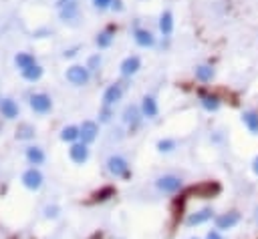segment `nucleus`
I'll list each match as a JSON object with an SVG mask.
<instances>
[{
  "instance_id": "obj_20",
  "label": "nucleus",
  "mask_w": 258,
  "mask_h": 239,
  "mask_svg": "<svg viewBox=\"0 0 258 239\" xmlns=\"http://www.w3.org/2000/svg\"><path fill=\"white\" fill-rule=\"evenodd\" d=\"M200 98H202V106H204L206 110H218V106H220V98H218L216 94L202 92Z\"/></svg>"
},
{
  "instance_id": "obj_13",
  "label": "nucleus",
  "mask_w": 258,
  "mask_h": 239,
  "mask_svg": "<svg viewBox=\"0 0 258 239\" xmlns=\"http://www.w3.org/2000/svg\"><path fill=\"white\" fill-rule=\"evenodd\" d=\"M141 112H143V116H147V118H153L155 114H157V102H155V98L153 96H143L141 98Z\"/></svg>"
},
{
  "instance_id": "obj_8",
  "label": "nucleus",
  "mask_w": 258,
  "mask_h": 239,
  "mask_svg": "<svg viewBox=\"0 0 258 239\" xmlns=\"http://www.w3.org/2000/svg\"><path fill=\"white\" fill-rule=\"evenodd\" d=\"M30 106H32V110H36V112H46V110H50L52 100H50V96H46V94H32V96H30Z\"/></svg>"
},
{
  "instance_id": "obj_16",
  "label": "nucleus",
  "mask_w": 258,
  "mask_h": 239,
  "mask_svg": "<svg viewBox=\"0 0 258 239\" xmlns=\"http://www.w3.org/2000/svg\"><path fill=\"white\" fill-rule=\"evenodd\" d=\"M123 118H125V123L131 127V131H135L137 127H139V108L137 106H127L125 108V112H123Z\"/></svg>"
},
{
  "instance_id": "obj_19",
  "label": "nucleus",
  "mask_w": 258,
  "mask_h": 239,
  "mask_svg": "<svg viewBox=\"0 0 258 239\" xmlns=\"http://www.w3.org/2000/svg\"><path fill=\"white\" fill-rule=\"evenodd\" d=\"M77 12H79V4H77L75 0L67 2L64 6H60V18H62V20H73V18L77 16Z\"/></svg>"
},
{
  "instance_id": "obj_9",
  "label": "nucleus",
  "mask_w": 258,
  "mask_h": 239,
  "mask_svg": "<svg viewBox=\"0 0 258 239\" xmlns=\"http://www.w3.org/2000/svg\"><path fill=\"white\" fill-rule=\"evenodd\" d=\"M79 129H81V139H83L85 145H87V143H93V141L97 139V133H99L97 123H93V121H85Z\"/></svg>"
},
{
  "instance_id": "obj_10",
  "label": "nucleus",
  "mask_w": 258,
  "mask_h": 239,
  "mask_svg": "<svg viewBox=\"0 0 258 239\" xmlns=\"http://www.w3.org/2000/svg\"><path fill=\"white\" fill-rule=\"evenodd\" d=\"M69 153H71V159H73L75 163H79V165H83V163L89 159V149H87L85 143H75Z\"/></svg>"
},
{
  "instance_id": "obj_36",
  "label": "nucleus",
  "mask_w": 258,
  "mask_h": 239,
  "mask_svg": "<svg viewBox=\"0 0 258 239\" xmlns=\"http://www.w3.org/2000/svg\"><path fill=\"white\" fill-rule=\"evenodd\" d=\"M252 171L258 175V157H254V161H252Z\"/></svg>"
},
{
  "instance_id": "obj_6",
  "label": "nucleus",
  "mask_w": 258,
  "mask_h": 239,
  "mask_svg": "<svg viewBox=\"0 0 258 239\" xmlns=\"http://www.w3.org/2000/svg\"><path fill=\"white\" fill-rule=\"evenodd\" d=\"M210 219H214V211H212L210 207H204V209L191 213V215L185 219V225H187V227H198V225L208 223Z\"/></svg>"
},
{
  "instance_id": "obj_29",
  "label": "nucleus",
  "mask_w": 258,
  "mask_h": 239,
  "mask_svg": "<svg viewBox=\"0 0 258 239\" xmlns=\"http://www.w3.org/2000/svg\"><path fill=\"white\" fill-rule=\"evenodd\" d=\"M173 147H175V143H173L171 139H161V141L157 143V149H159L161 153H169Z\"/></svg>"
},
{
  "instance_id": "obj_39",
  "label": "nucleus",
  "mask_w": 258,
  "mask_h": 239,
  "mask_svg": "<svg viewBox=\"0 0 258 239\" xmlns=\"http://www.w3.org/2000/svg\"><path fill=\"white\" fill-rule=\"evenodd\" d=\"M191 239H198V237H191Z\"/></svg>"
},
{
  "instance_id": "obj_4",
  "label": "nucleus",
  "mask_w": 258,
  "mask_h": 239,
  "mask_svg": "<svg viewBox=\"0 0 258 239\" xmlns=\"http://www.w3.org/2000/svg\"><path fill=\"white\" fill-rule=\"evenodd\" d=\"M155 185H157V189L163 191V193H177L183 183H181V179L175 177V175H163V177H159V179L155 181Z\"/></svg>"
},
{
  "instance_id": "obj_30",
  "label": "nucleus",
  "mask_w": 258,
  "mask_h": 239,
  "mask_svg": "<svg viewBox=\"0 0 258 239\" xmlns=\"http://www.w3.org/2000/svg\"><path fill=\"white\" fill-rule=\"evenodd\" d=\"M99 64H101V58H99V56H91V58H89V66H87V68H89V70H95Z\"/></svg>"
},
{
  "instance_id": "obj_25",
  "label": "nucleus",
  "mask_w": 258,
  "mask_h": 239,
  "mask_svg": "<svg viewBox=\"0 0 258 239\" xmlns=\"http://www.w3.org/2000/svg\"><path fill=\"white\" fill-rule=\"evenodd\" d=\"M79 137H81V129H77V127H64L62 133H60V139L62 141H69V143H73Z\"/></svg>"
},
{
  "instance_id": "obj_33",
  "label": "nucleus",
  "mask_w": 258,
  "mask_h": 239,
  "mask_svg": "<svg viewBox=\"0 0 258 239\" xmlns=\"http://www.w3.org/2000/svg\"><path fill=\"white\" fill-rule=\"evenodd\" d=\"M109 118H111V112H109V106H105V108L101 110V121H103V123H107Z\"/></svg>"
},
{
  "instance_id": "obj_37",
  "label": "nucleus",
  "mask_w": 258,
  "mask_h": 239,
  "mask_svg": "<svg viewBox=\"0 0 258 239\" xmlns=\"http://www.w3.org/2000/svg\"><path fill=\"white\" fill-rule=\"evenodd\" d=\"M67 2H71V0H58V2H56V4H58V6H64V4H67Z\"/></svg>"
},
{
  "instance_id": "obj_21",
  "label": "nucleus",
  "mask_w": 258,
  "mask_h": 239,
  "mask_svg": "<svg viewBox=\"0 0 258 239\" xmlns=\"http://www.w3.org/2000/svg\"><path fill=\"white\" fill-rule=\"evenodd\" d=\"M159 30L163 34H171V30H173V16H171L169 10H165L161 14V18H159Z\"/></svg>"
},
{
  "instance_id": "obj_17",
  "label": "nucleus",
  "mask_w": 258,
  "mask_h": 239,
  "mask_svg": "<svg viewBox=\"0 0 258 239\" xmlns=\"http://www.w3.org/2000/svg\"><path fill=\"white\" fill-rule=\"evenodd\" d=\"M133 38H135V42L139 44V46H151L155 40H153V34L149 32V30H143V28H137L135 32H133Z\"/></svg>"
},
{
  "instance_id": "obj_35",
  "label": "nucleus",
  "mask_w": 258,
  "mask_h": 239,
  "mask_svg": "<svg viewBox=\"0 0 258 239\" xmlns=\"http://www.w3.org/2000/svg\"><path fill=\"white\" fill-rule=\"evenodd\" d=\"M111 6H113V10H123V6H121V0H113V2H111Z\"/></svg>"
},
{
  "instance_id": "obj_38",
  "label": "nucleus",
  "mask_w": 258,
  "mask_h": 239,
  "mask_svg": "<svg viewBox=\"0 0 258 239\" xmlns=\"http://www.w3.org/2000/svg\"><path fill=\"white\" fill-rule=\"evenodd\" d=\"M256 223H258V211H256Z\"/></svg>"
},
{
  "instance_id": "obj_15",
  "label": "nucleus",
  "mask_w": 258,
  "mask_h": 239,
  "mask_svg": "<svg viewBox=\"0 0 258 239\" xmlns=\"http://www.w3.org/2000/svg\"><path fill=\"white\" fill-rule=\"evenodd\" d=\"M242 123L246 125V129L250 133H258V112L256 110H244L242 112Z\"/></svg>"
},
{
  "instance_id": "obj_1",
  "label": "nucleus",
  "mask_w": 258,
  "mask_h": 239,
  "mask_svg": "<svg viewBox=\"0 0 258 239\" xmlns=\"http://www.w3.org/2000/svg\"><path fill=\"white\" fill-rule=\"evenodd\" d=\"M222 191V185L218 181H202L189 189V195H196L198 199H214Z\"/></svg>"
},
{
  "instance_id": "obj_34",
  "label": "nucleus",
  "mask_w": 258,
  "mask_h": 239,
  "mask_svg": "<svg viewBox=\"0 0 258 239\" xmlns=\"http://www.w3.org/2000/svg\"><path fill=\"white\" fill-rule=\"evenodd\" d=\"M58 215V209L56 207H48L46 209V217H56Z\"/></svg>"
},
{
  "instance_id": "obj_18",
  "label": "nucleus",
  "mask_w": 258,
  "mask_h": 239,
  "mask_svg": "<svg viewBox=\"0 0 258 239\" xmlns=\"http://www.w3.org/2000/svg\"><path fill=\"white\" fill-rule=\"evenodd\" d=\"M14 62H16V66H18L20 70H26V68H30V66L36 64V62H34V56L28 54V52H18L16 58H14Z\"/></svg>"
},
{
  "instance_id": "obj_28",
  "label": "nucleus",
  "mask_w": 258,
  "mask_h": 239,
  "mask_svg": "<svg viewBox=\"0 0 258 239\" xmlns=\"http://www.w3.org/2000/svg\"><path fill=\"white\" fill-rule=\"evenodd\" d=\"M115 195V189L113 187H103L101 191H97L95 195H93V201H107L109 197H113Z\"/></svg>"
},
{
  "instance_id": "obj_23",
  "label": "nucleus",
  "mask_w": 258,
  "mask_h": 239,
  "mask_svg": "<svg viewBox=\"0 0 258 239\" xmlns=\"http://www.w3.org/2000/svg\"><path fill=\"white\" fill-rule=\"evenodd\" d=\"M34 137V127L32 125H28V123H22V125H18V129H16V139H32Z\"/></svg>"
},
{
  "instance_id": "obj_11",
  "label": "nucleus",
  "mask_w": 258,
  "mask_h": 239,
  "mask_svg": "<svg viewBox=\"0 0 258 239\" xmlns=\"http://www.w3.org/2000/svg\"><path fill=\"white\" fill-rule=\"evenodd\" d=\"M121 94H123V90H121V84H111L107 90H105V94H103V102H105V106H111V104H115L117 100H121Z\"/></svg>"
},
{
  "instance_id": "obj_31",
  "label": "nucleus",
  "mask_w": 258,
  "mask_h": 239,
  "mask_svg": "<svg viewBox=\"0 0 258 239\" xmlns=\"http://www.w3.org/2000/svg\"><path fill=\"white\" fill-rule=\"evenodd\" d=\"M206 239H224V237H222V231H218V229H212V231H208Z\"/></svg>"
},
{
  "instance_id": "obj_26",
  "label": "nucleus",
  "mask_w": 258,
  "mask_h": 239,
  "mask_svg": "<svg viewBox=\"0 0 258 239\" xmlns=\"http://www.w3.org/2000/svg\"><path fill=\"white\" fill-rule=\"evenodd\" d=\"M22 76H24L26 80H38V78L42 76V68H40L38 64H34V66H30V68L22 70Z\"/></svg>"
},
{
  "instance_id": "obj_27",
  "label": "nucleus",
  "mask_w": 258,
  "mask_h": 239,
  "mask_svg": "<svg viewBox=\"0 0 258 239\" xmlns=\"http://www.w3.org/2000/svg\"><path fill=\"white\" fill-rule=\"evenodd\" d=\"M111 40H113V28H109V30H105V32H101V34L97 36V44H99V48L109 46Z\"/></svg>"
},
{
  "instance_id": "obj_22",
  "label": "nucleus",
  "mask_w": 258,
  "mask_h": 239,
  "mask_svg": "<svg viewBox=\"0 0 258 239\" xmlns=\"http://www.w3.org/2000/svg\"><path fill=\"white\" fill-rule=\"evenodd\" d=\"M212 76H214V68H212V66L202 64V66H198V68H196V78H198V80L208 82V80H212Z\"/></svg>"
},
{
  "instance_id": "obj_7",
  "label": "nucleus",
  "mask_w": 258,
  "mask_h": 239,
  "mask_svg": "<svg viewBox=\"0 0 258 239\" xmlns=\"http://www.w3.org/2000/svg\"><path fill=\"white\" fill-rule=\"evenodd\" d=\"M22 183H24L26 189H32V191L38 189V187L42 185V175H40V171H38V169H28V171H24Z\"/></svg>"
},
{
  "instance_id": "obj_12",
  "label": "nucleus",
  "mask_w": 258,
  "mask_h": 239,
  "mask_svg": "<svg viewBox=\"0 0 258 239\" xmlns=\"http://www.w3.org/2000/svg\"><path fill=\"white\" fill-rule=\"evenodd\" d=\"M139 66H141V60L137 56H127L121 62V74L123 76H131V74H135L139 70Z\"/></svg>"
},
{
  "instance_id": "obj_14",
  "label": "nucleus",
  "mask_w": 258,
  "mask_h": 239,
  "mask_svg": "<svg viewBox=\"0 0 258 239\" xmlns=\"http://www.w3.org/2000/svg\"><path fill=\"white\" fill-rule=\"evenodd\" d=\"M0 112H2V116H6V118H14V116L18 114V104H16L12 98H2V100H0Z\"/></svg>"
},
{
  "instance_id": "obj_24",
  "label": "nucleus",
  "mask_w": 258,
  "mask_h": 239,
  "mask_svg": "<svg viewBox=\"0 0 258 239\" xmlns=\"http://www.w3.org/2000/svg\"><path fill=\"white\" fill-rule=\"evenodd\" d=\"M26 157H28V161H30L32 165H40V163L44 161V153H42V149H38V147H30V149L26 151Z\"/></svg>"
},
{
  "instance_id": "obj_5",
  "label": "nucleus",
  "mask_w": 258,
  "mask_h": 239,
  "mask_svg": "<svg viewBox=\"0 0 258 239\" xmlns=\"http://www.w3.org/2000/svg\"><path fill=\"white\" fill-rule=\"evenodd\" d=\"M67 80H71L73 84H87L89 80V68L87 66H81V64H75L67 70Z\"/></svg>"
},
{
  "instance_id": "obj_3",
  "label": "nucleus",
  "mask_w": 258,
  "mask_h": 239,
  "mask_svg": "<svg viewBox=\"0 0 258 239\" xmlns=\"http://www.w3.org/2000/svg\"><path fill=\"white\" fill-rule=\"evenodd\" d=\"M107 169H109V173H111L113 177H123V179L129 177V165H127V161H125L123 157H119V155L109 157Z\"/></svg>"
},
{
  "instance_id": "obj_32",
  "label": "nucleus",
  "mask_w": 258,
  "mask_h": 239,
  "mask_svg": "<svg viewBox=\"0 0 258 239\" xmlns=\"http://www.w3.org/2000/svg\"><path fill=\"white\" fill-rule=\"evenodd\" d=\"M93 2H95V6H97L99 10H103V8H107V6H109L113 0H93Z\"/></svg>"
},
{
  "instance_id": "obj_2",
  "label": "nucleus",
  "mask_w": 258,
  "mask_h": 239,
  "mask_svg": "<svg viewBox=\"0 0 258 239\" xmlns=\"http://www.w3.org/2000/svg\"><path fill=\"white\" fill-rule=\"evenodd\" d=\"M238 223H240V213L234 211V209L232 211H226V213H220V215L214 217V225H216L218 231H230Z\"/></svg>"
}]
</instances>
